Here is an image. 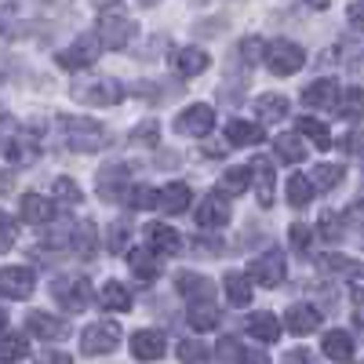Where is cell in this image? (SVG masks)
<instances>
[{
    "mask_svg": "<svg viewBox=\"0 0 364 364\" xmlns=\"http://www.w3.org/2000/svg\"><path fill=\"white\" fill-rule=\"evenodd\" d=\"M63 135H66V146L73 154H99V149L109 142L106 128L99 120H87V117H63Z\"/></svg>",
    "mask_w": 364,
    "mask_h": 364,
    "instance_id": "obj_1",
    "label": "cell"
},
{
    "mask_svg": "<svg viewBox=\"0 0 364 364\" xmlns=\"http://www.w3.org/2000/svg\"><path fill=\"white\" fill-rule=\"evenodd\" d=\"M73 99L84 106H117L124 99V87L113 77H84L73 84Z\"/></svg>",
    "mask_w": 364,
    "mask_h": 364,
    "instance_id": "obj_2",
    "label": "cell"
},
{
    "mask_svg": "<svg viewBox=\"0 0 364 364\" xmlns=\"http://www.w3.org/2000/svg\"><path fill=\"white\" fill-rule=\"evenodd\" d=\"M135 33H139V26H135L124 11H120V8L99 15V41H102V48L120 51V48H128V44H132Z\"/></svg>",
    "mask_w": 364,
    "mask_h": 364,
    "instance_id": "obj_3",
    "label": "cell"
},
{
    "mask_svg": "<svg viewBox=\"0 0 364 364\" xmlns=\"http://www.w3.org/2000/svg\"><path fill=\"white\" fill-rule=\"evenodd\" d=\"M266 66H269V73H277V77H291V73H299L302 66H306V51H302L295 41H273V44H266Z\"/></svg>",
    "mask_w": 364,
    "mask_h": 364,
    "instance_id": "obj_4",
    "label": "cell"
},
{
    "mask_svg": "<svg viewBox=\"0 0 364 364\" xmlns=\"http://www.w3.org/2000/svg\"><path fill=\"white\" fill-rule=\"evenodd\" d=\"M117 346H120V324H113V321H95L80 331V353H87V357L109 353Z\"/></svg>",
    "mask_w": 364,
    "mask_h": 364,
    "instance_id": "obj_5",
    "label": "cell"
},
{
    "mask_svg": "<svg viewBox=\"0 0 364 364\" xmlns=\"http://www.w3.org/2000/svg\"><path fill=\"white\" fill-rule=\"evenodd\" d=\"M99 51H102V41H99V33H84V37H77V41H73L66 51H58V66H63V70H70V73H77V70H87V66H95Z\"/></svg>",
    "mask_w": 364,
    "mask_h": 364,
    "instance_id": "obj_6",
    "label": "cell"
},
{
    "mask_svg": "<svg viewBox=\"0 0 364 364\" xmlns=\"http://www.w3.org/2000/svg\"><path fill=\"white\" fill-rule=\"evenodd\" d=\"M51 295L58 299V306L63 310H70V314H80V310H87L91 306V284L84 281V277H63V281H55L51 284Z\"/></svg>",
    "mask_w": 364,
    "mask_h": 364,
    "instance_id": "obj_7",
    "label": "cell"
},
{
    "mask_svg": "<svg viewBox=\"0 0 364 364\" xmlns=\"http://www.w3.org/2000/svg\"><path fill=\"white\" fill-rule=\"evenodd\" d=\"M211 124H215V109H211L208 102H193V106H186L175 117V132L178 135H193V139L208 135Z\"/></svg>",
    "mask_w": 364,
    "mask_h": 364,
    "instance_id": "obj_8",
    "label": "cell"
},
{
    "mask_svg": "<svg viewBox=\"0 0 364 364\" xmlns=\"http://www.w3.org/2000/svg\"><path fill=\"white\" fill-rule=\"evenodd\" d=\"M248 277H252L255 284H262V288H277V284L284 281V252H281V248H269L266 255H259V259L252 262Z\"/></svg>",
    "mask_w": 364,
    "mask_h": 364,
    "instance_id": "obj_9",
    "label": "cell"
},
{
    "mask_svg": "<svg viewBox=\"0 0 364 364\" xmlns=\"http://www.w3.org/2000/svg\"><path fill=\"white\" fill-rule=\"evenodd\" d=\"M33 288H37V277L29 266H4L0 269V295L26 299V295H33Z\"/></svg>",
    "mask_w": 364,
    "mask_h": 364,
    "instance_id": "obj_10",
    "label": "cell"
},
{
    "mask_svg": "<svg viewBox=\"0 0 364 364\" xmlns=\"http://www.w3.org/2000/svg\"><path fill=\"white\" fill-rule=\"evenodd\" d=\"M26 328H29V336H37V339H44V343H63V339H70V324L58 321V317H51V314H41V310H33V314L26 317Z\"/></svg>",
    "mask_w": 364,
    "mask_h": 364,
    "instance_id": "obj_11",
    "label": "cell"
},
{
    "mask_svg": "<svg viewBox=\"0 0 364 364\" xmlns=\"http://www.w3.org/2000/svg\"><path fill=\"white\" fill-rule=\"evenodd\" d=\"M142 237H146V248L149 252H161V255H178L182 252V237L168 223H146Z\"/></svg>",
    "mask_w": 364,
    "mask_h": 364,
    "instance_id": "obj_12",
    "label": "cell"
},
{
    "mask_svg": "<svg viewBox=\"0 0 364 364\" xmlns=\"http://www.w3.org/2000/svg\"><path fill=\"white\" fill-rule=\"evenodd\" d=\"M193 215H197V226H204V230H219V226L230 223V204H226L223 193H211V197H204V200L197 204Z\"/></svg>",
    "mask_w": 364,
    "mask_h": 364,
    "instance_id": "obj_13",
    "label": "cell"
},
{
    "mask_svg": "<svg viewBox=\"0 0 364 364\" xmlns=\"http://www.w3.org/2000/svg\"><path fill=\"white\" fill-rule=\"evenodd\" d=\"M164 346H168V339H164V331H157V328H142V331L132 336V353L139 360H161Z\"/></svg>",
    "mask_w": 364,
    "mask_h": 364,
    "instance_id": "obj_14",
    "label": "cell"
},
{
    "mask_svg": "<svg viewBox=\"0 0 364 364\" xmlns=\"http://www.w3.org/2000/svg\"><path fill=\"white\" fill-rule=\"evenodd\" d=\"M175 288H178V295H186L193 306L215 299V284H211L208 277H200V273H182V277L175 281Z\"/></svg>",
    "mask_w": 364,
    "mask_h": 364,
    "instance_id": "obj_15",
    "label": "cell"
},
{
    "mask_svg": "<svg viewBox=\"0 0 364 364\" xmlns=\"http://www.w3.org/2000/svg\"><path fill=\"white\" fill-rule=\"evenodd\" d=\"M339 84L331 80V77H324V80H314V84H306L302 87V102L306 106H314V109H328V106H336L339 99Z\"/></svg>",
    "mask_w": 364,
    "mask_h": 364,
    "instance_id": "obj_16",
    "label": "cell"
},
{
    "mask_svg": "<svg viewBox=\"0 0 364 364\" xmlns=\"http://www.w3.org/2000/svg\"><path fill=\"white\" fill-rule=\"evenodd\" d=\"M314 328H321V314L306 306V302H299V306L284 314V331H291V336H310Z\"/></svg>",
    "mask_w": 364,
    "mask_h": 364,
    "instance_id": "obj_17",
    "label": "cell"
},
{
    "mask_svg": "<svg viewBox=\"0 0 364 364\" xmlns=\"http://www.w3.org/2000/svg\"><path fill=\"white\" fill-rule=\"evenodd\" d=\"M18 211H22L26 223L41 226V223H51L55 219V200L51 197H41V193H26L22 204H18Z\"/></svg>",
    "mask_w": 364,
    "mask_h": 364,
    "instance_id": "obj_18",
    "label": "cell"
},
{
    "mask_svg": "<svg viewBox=\"0 0 364 364\" xmlns=\"http://www.w3.org/2000/svg\"><path fill=\"white\" fill-rule=\"evenodd\" d=\"M161 211H168V215H182V211H190V186L186 182H168V186L161 190L157 197Z\"/></svg>",
    "mask_w": 364,
    "mask_h": 364,
    "instance_id": "obj_19",
    "label": "cell"
},
{
    "mask_svg": "<svg viewBox=\"0 0 364 364\" xmlns=\"http://www.w3.org/2000/svg\"><path fill=\"white\" fill-rule=\"evenodd\" d=\"M223 288H226L230 306H248V302H252V277H248V273L230 269L226 281H223Z\"/></svg>",
    "mask_w": 364,
    "mask_h": 364,
    "instance_id": "obj_20",
    "label": "cell"
},
{
    "mask_svg": "<svg viewBox=\"0 0 364 364\" xmlns=\"http://www.w3.org/2000/svg\"><path fill=\"white\" fill-rule=\"evenodd\" d=\"M248 171L255 175V193H259V204H262V208H273V164H269L266 157H255Z\"/></svg>",
    "mask_w": 364,
    "mask_h": 364,
    "instance_id": "obj_21",
    "label": "cell"
},
{
    "mask_svg": "<svg viewBox=\"0 0 364 364\" xmlns=\"http://www.w3.org/2000/svg\"><path fill=\"white\" fill-rule=\"evenodd\" d=\"M128 266H132V273H135V281H142V284H149V281H157V255L149 252V248H135V252H128Z\"/></svg>",
    "mask_w": 364,
    "mask_h": 364,
    "instance_id": "obj_22",
    "label": "cell"
},
{
    "mask_svg": "<svg viewBox=\"0 0 364 364\" xmlns=\"http://www.w3.org/2000/svg\"><path fill=\"white\" fill-rule=\"evenodd\" d=\"M266 139V132L259 124H252V120H230L226 124V142L233 146H259Z\"/></svg>",
    "mask_w": 364,
    "mask_h": 364,
    "instance_id": "obj_23",
    "label": "cell"
},
{
    "mask_svg": "<svg viewBox=\"0 0 364 364\" xmlns=\"http://www.w3.org/2000/svg\"><path fill=\"white\" fill-rule=\"evenodd\" d=\"M245 328H248L252 339H262V343H277L281 339V321L273 314H252Z\"/></svg>",
    "mask_w": 364,
    "mask_h": 364,
    "instance_id": "obj_24",
    "label": "cell"
},
{
    "mask_svg": "<svg viewBox=\"0 0 364 364\" xmlns=\"http://www.w3.org/2000/svg\"><path fill=\"white\" fill-rule=\"evenodd\" d=\"M211 66V58H208V51H200V48H182L178 55H175V70L182 73V77H197V73H204Z\"/></svg>",
    "mask_w": 364,
    "mask_h": 364,
    "instance_id": "obj_25",
    "label": "cell"
},
{
    "mask_svg": "<svg viewBox=\"0 0 364 364\" xmlns=\"http://www.w3.org/2000/svg\"><path fill=\"white\" fill-rule=\"evenodd\" d=\"M255 113H259V120L262 124H277V120H284L288 117V99L284 95H259L255 99Z\"/></svg>",
    "mask_w": 364,
    "mask_h": 364,
    "instance_id": "obj_26",
    "label": "cell"
},
{
    "mask_svg": "<svg viewBox=\"0 0 364 364\" xmlns=\"http://www.w3.org/2000/svg\"><path fill=\"white\" fill-rule=\"evenodd\" d=\"M124 178H128V168L124 164H109L99 171V197L102 200H117L120 197V186H124Z\"/></svg>",
    "mask_w": 364,
    "mask_h": 364,
    "instance_id": "obj_27",
    "label": "cell"
},
{
    "mask_svg": "<svg viewBox=\"0 0 364 364\" xmlns=\"http://www.w3.org/2000/svg\"><path fill=\"white\" fill-rule=\"evenodd\" d=\"M321 346H324V357H328V360L346 364V360L353 357V339L346 336V331H328Z\"/></svg>",
    "mask_w": 364,
    "mask_h": 364,
    "instance_id": "obj_28",
    "label": "cell"
},
{
    "mask_svg": "<svg viewBox=\"0 0 364 364\" xmlns=\"http://www.w3.org/2000/svg\"><path fill=\"white\" fill-rule=\"evenodd\" d=\"M273 149H277V157H281L284 164L306 161V146H302L299 135H277V139H273Z\"/></svg>",
    "mask_w": 364,
    "mask_h": 364,
    "instance_id": "obj_29",
    "label": "cell"
},
{
    "mask_svg": "<svg viewBox=\"0 0 364 364\" xmlns=\"http://www.w3.org/2000/svg\"><path fill=\"white\" fill-rule=\"evenodd\" d=\"M99 302H102L106 310H117V314L132 310V295H128V288H124V284H117V281L102 284V295H99Z\"/></svg>",
    "mask_w": 364,
    "mask_h": 364,
    "instance_id": "obj_30",
    "label": "cell"
},
{
    "mask_svg": "<svg viewBox=\"0 0 364 364\" xmlns=\"http://www.w3.org/2000/svg\"><path fill=\"white\" fill-rule=\"evenodd\" d=\"M336 109L346 120H364V87H346L343 99L336 102Z\"/></svg>",
    "mask_w": 364,
    "mask_h": 364,
    "instance_id": "obj_31",
    "label": "cell"
},
{
    "mask_svg": "<svg viewBox=\"0 0 364 364\" xmlns=\"http://www.w3.org/2000/svg\"><path fill=\"white\" fill-rule=\"evenodd\" d=\"M11 164H33L37 161V146H33V139L29 135H15L11 142H8V154H4Z\"/></svg>",
    "mask_w": 364,
    "mask_h": 364,
    "instance_id": "obj_32",
    "label": "cell"
},
{
    "mask_svg": "<svg viewBox=\"0 0 364 364\" xmlns=\"http://www.w3.org/2000/svg\"><path fill=\"white\" fill-rule=\"evenodd\" d=\"M248 178H252L248 168H230V171L219 178V193H223V197H240V193L248 190Z\"/></svg>",
    "mask_w": 364,
    "mask_h": 364,
    "instance_id": "obj_33",
    "label": "cell"
},
{
    "mask_svg": "<svg viewBox=\"0 0 364 364\" xmlns=\"http://www.w3.org/2000/svg\"><path fill=\"white\" fill-rule=\"evenodd\" d=\"M284 190H288V200H291L295 208H302V204L314 200V182H310L306 175H291V178L284 182Z\"/></svg>",
    "mask_w": 364,
    "mask_h": 364,
    "instance_id": "obj_34",
    "label": "cell"
},
{
    "mask_svg": "<svg viewBox=\"0 0 364 364\" xmlns=\"http://www.w3.org/2000/svg\"><path fill=\"white\" fill-rule=\"evenodd\" d=\"M295 124H299V135L314 139V146H317V149H328V146H331V135H328V128L321 124V120H314V117H299Z\"/></svg>",
    "mask_w": 364,
    "mask_h": 364,
    "instance_id": "obj_35",
    "label": "cell"
},
{
    "mask_svg": "<svg viewBox=\"0 0 364 364\" xmlns=\"http://www.w3.org/2000/svg\"><path fill=\"white\" fill-rule=\"evenodd\" d=\"M310 182H314V190H336L343 182V164H317Z\"/></svg>",
    "mask_w": 364,
    "mask_h": 364,
    "instance_id": "obj_36",
    "label": "cell"
},
{
    "mask_svg": "<svg viewBox=\"0 0 364 364\" xmlns=\"http://www.w3.org/2000/svg\"><path fill=\"white\" fill-rule=\"evenodd\" d=\"M26 353H29L26 336H0V360H4V364H15V360H22Z\"/></svg>",
    "mask_w": 364,
    "mask_h": 364,
    "instance_id": "obj_37",
    "label": "cell"
},
{
    "mask_svg": "<svg viewBox=\"0 0 364 364\" xmlns=\"http://www.w3.org/2000/svg\"><path fill=\"white\" fill-rule=\"evenodd\" d=\"M190 324L197 331H211V328H219V310L211 306V302H200V306L190 310Z\"/></svg>",
    "mask_w": 364,
    "mask_h": 364,
    "instance_id": "obj_38",
    "label": "cell"
},
{
    "mask_svg": "<svg viewBox=\"0 0 364 364\" xmlns=\"http://www.w3.org/2000/svg\"><path fill=\"white\" fill-rule=\"evenodd\" d=\"M321 237L324 240H343V230H346V215H339V211H324L321 223H317Z\"/></svg>",
    "mask_w": 364,
    "mask_h": 364,
    "instance_id": "obj_39",
    "label": "cell"
},
{
    "mask_svg": "<svg viewBox=\"0 0 364 364\" xmlns=\"http://www.w3.org/2000/svg\"><path fill=\"white\" fill-rule=\"evenodd\" d=\"M208 346L204 343H197V339H182L178 343V360L182 364H208Z\"/></svg>",
    "mask_w": 364,
    "mask_h": 364,
    "instance_id": "obj_40",
    "label": "cell"
},
{
    "mask_svg": "<svg viewBox=\"0 0 364 364\" xmlns=\"http://www.w3.org/2000/svg\"><path fill=\"white\" fill-rule=\"evenodd\" d=\"M73 248L87 259V255H95V226L91 223H80L77 230H73Z\"/></svg>",
    "mask_w": 364,
    "mask_h": 364,
    "instance_id": "obj_41",
    "label": "cell"
},
{
    "mask_svg": "<svg viewBox=\"0 0 364 364\" xmlns=\"http://www.w3.org/2000/svg\"><path fill=\"white\" fill-rule=\"evenodd\" d=\"M51 193H55V200H63V204H80V186L73 178H55L51 182Z\"/></svg>",
    "mask_w": 364,
    "mask_h": 364,
    "instance_id": "obj_42",
    "label": "cell"
},
{
    "mask_svg": "<svg viewBox=\"0 0 364 364\" xmlns=\"http://www.w3.org/2000/svg\"><path fill=\"white\" fill-rule=\"evenodd\" d=\"M157 139H161V124H157V120H142V124L132 132L135 146H157Z\"/></svg>",
    "mask_w": 364,
    "mask_h": 364,
    "instance_id": "obj_43",
    "label": "cell"
},
{
    "mask_svg": "<svg viewBox=\"0 0 364 364\" xmlns=\"http://www.w3.org/2000/svg\"><path fill=\"white\" fill-rule=\"evenodd\" d=\"M157 190H149V186H135L132 193H128V204L135 208V211H149V208H157Z\"/></svg>",
    "mask_w": 364,
    "mask_h": 364,
    "instance_id": "obj_44",
    "label": "cell"
},
{
    "mask_svg": "<svg viewBox=\"0 0 364 364\" xmlns=\"http://www.w3.org/2000/svg\"><path fill=\"white\" fill-rule=\"evenodd\" d=\"M288 237H291V248H295L299 255H310V237H314V230H310L306 223H295Z\"/></svg>",
    "mask_w": 364,
    "mask_h": 364,
    "instance_id": "obj_45",
    "label": "cell"
},
{
    "mask_svg": "<svg viewBox=\"0 0 364 364\" xmlns=\"http://www.w3.org/2000/svg\"><path fill=\"white\" fill-rule=\"evenodd\" d=\"M106 248H109L113 255L128 248V223H113V226H109V237H106Z\"/></svg>",
    "mask_w": 364,
    "mask_h": 364,
    "instance_id": "obj_46",
    "label": "cell"
},
{
    "mask_svg": "<svg viewBox=\"0 0 364 364\" xmlns=\"http://www.w3.org/2000/svg\"><path fill=\"white\" fill-rule=\"evenodd\" d=\"M240 343L233 339V336H226L223 343H219V364H240Z\"/></svg>",
    "mask_w": 364,
    "mask_h": 364,
    "instance_id": "obj_47",
    "label": "cell"
},
{
    "mask_svg": "<svg viewBox=\"0 0 364 364\" xmlns=\"http://www.w3.org/2000/svg\"><path fill=\"white\" fill-rule=\"evenodd\" d=\"M240 55H245V63H248V66H255L259 58L266 55V48H262L259 37H245V41H240Z\"/></svg>",
    "mask_w": 364,
    "mask_h": 364,
    "instance_id": "obj_48",
    "label": "cell"
},
{
    "mask_svg": "<svg viewBox=\"0 0 364 364\" xmlns=\"http://www.w3.org/2000/svg\"><path fill=\"white\" fill-rule=\"evenodd\" d=\"M11 245H15V223L0 211V252H8Z\"/></svg>",
    "mask_w": 364,
    "mask_h": 364,
    "instance_id": "obj_49",
    "label": "cell"
},
{
    "mask_svg": "<svg viewBox=\"0 0 364 364\" xmlns=\"http://www.w3.org/2000/svg\"><path fill=\"white\" fill-rule=\"evenodd\" d=\"M346 284L353 288V295H364V266H360V262H353V266L346 269Z\"/></svg>",
    "mask_w": 364,
    "mask_h": 364,
    "instance_id": "obj_50",
    "label": "cell"
},
{
    "mask_svg": "<svg viewBox=\"0 0 364 364\" xmlns=\"http://www.w3.org/2000/svg\"><path fill=\"white\" fill-rule=\"evenodd\" d=\"M324 269H336V273H346L350 266H353V259H346V255H321L317 259Z\"/></svg>",
    "mask_w": 364,
    "mask_h": 364,
    "instance_id": "obj_51",
    "label": "cell"
},
{
    "mask_svg": "<svg viewBox=\"0 0 364 364\" xmlns=\"http://www.w3.org/2000/svg\"><path fill=\"white\" fill-rule=\"evenodd\" d=\"M346 18H350L353 29H364V0H357V4L346 8Z\"/></svg>",
    "mask_w": 364,
    "mask_h": 364,
    "instance_id": "obj_52",
    "label": "cell"
},
{
    "mask_svg": "<svg viewBox=\"0 0 364 364\" xmlns=\"http://www.w3.org/2000/svg\"><path fill=\"white\" fill-rule=\"evenodd\" d=\"M284 364H314V353L310 350H291V353H284Z\"/></svg>",
    "mask_w": 364,
    "mask_h": 364,
    "instance_id": "obj_53",
    "label": "cell"
},
{
    "mask_svg": "<svg viewBox=\"0 0 364 364\" xmlns=\"http://www.w3.org/2000/svg\"><path fill=\"white\" fill-rule=\"evenodd\" d=\"M240 364H269V357L262 350H245L240 353Z\"/></svg>",
    "mask_w": 364,
    "mask_h": 364,
    "instance_id": "obj_54",
    "label": "cell"
},
{
    "mask_svg": "<svg viewBox=\"0 0 364 364\" xmlns=\"http://www.w3.org/2000/svg\"><path fill=\"white\" fill-rule=\"evenodd\" d=\"M37 364H73V360H70L66 353H41Z\"/></svg>",
    "mask_w": 364,
    "mask_h": 364,
    "instance_id": "obj_55",
    "label": "cell"
},
{
    "mask_svg": "<svg viewBox=\"0 0 364 364\" xmlns=\"http://www.w3.org/2000/svg\"><path fill=\"white\" fill-rule=\"evenodd\" d=\"M306 4H310V8H314V11H324V8H328V4H331V0H306Z\"/></svg>",
    "mask_w": 364,
    "mask_h": 364,
    "instance_id": "obj_56",
    "label": "cell"
},
{
    "mask_svg": "<svg viewBox=\"0 0 364 364\" xmlns=\"http://www.w3.org/2000/svg\"><path fill=\"white\" fill-rule=\"evenodd\" d=\"M4 328H8V314L0 310V336H4Z\"/></svg>",
    "mask_w": 364,
    "mask_h": 364,
    "instance_id": "obj_57",
    "label": "cell"
},
{
    "mask_svg": "<svg viewBox=\"0 0 364 364\" xmlns=\"http://www.w3.org/2000/svg\"><path fill=\"white\" fill-rule=\"evenodd\" d=\"M139 4H142V8H154V4H157V0H139Z\"/></svg>",
    "mask_w": 364,
    "mask_h": 364,
    "instance_id": "obj_58",
    "label": "cell"
},
{
    "mask_svg": "<svg viewBox=\"0 0 364 364\" xmlns=\"http://www.w3.org/2000/svg\"><path fill=\"white\" fill-rule=\"evenodd\" d=\"M0 29H4V18H0Z\"/></svg>",
    "mask_w": 364,
    "mask_h": 364,
    "instance_id": "obj_59",
    "label": "cell"
}]
</instances>
